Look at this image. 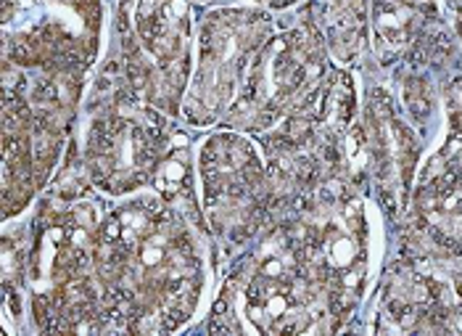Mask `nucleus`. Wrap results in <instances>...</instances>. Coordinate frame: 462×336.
Returning a JSON list of instances; mask_svg holds the SVG:
<instances>
[{"label": "nucleus", "instance_id": "f257e3e1", "mask_svg": "<svg viewBox=\"0 0 462 336\" xmlns=\"http://www.w3.org/2000/svg\"><path fill=\"white\" fill-rule=\"evenodd\" d=\"M98 156V173L106 170L108 178L114 175H125L127 170V178L130 175H138V173H148L156 162V141H153V133L138 125L133 119H111L104 125L101 130V138L96 144Z\"/></svg>", "mask_w": 462, "mask_h": 336}]
</instances>
